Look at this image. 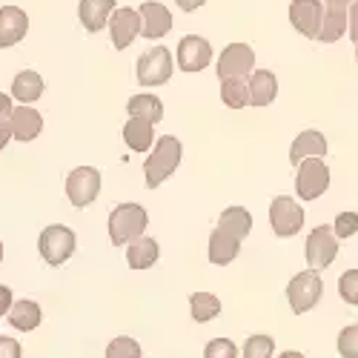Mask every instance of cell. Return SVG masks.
Listing matches in <instances>:
<instances>
[{
	"label": "cell",
	"instance_id": "7402d4cb",
	"mask_svg": "<svg viewBox=\"0 0 358 358\" xmlns=\"http://www.w3.org/2000/svg\"><path fill=\"white\" fill-rule=\"evenodd\" d=\"M158 258H161V247L155 238H149V235H141L138 241H132L127 247V264L132 270H149L152 264H158Z\"/></svg>",
	"mask_w": 358,
	"mask_h": 358
},
{
	"label": "cell",
	"instance_id": "ee69618b",
	"mask_svg": "<svg viewBox=\"0 0 358 358\" xmlns=\"http://www.w3.org/2000/svg\"><path fill=\"white\" fill-rule=\"evenodd\" d=\"M0 261H3V241H0Z\"/></svg>",
	"mask_w": 358,
	"mask_h": 358
},
{
	"label": "cell",
	"instance_id": "5bb4252c",
	"mask_svg": "<svg viewBox=\"0 0 358 358\" xmlns=\"http://www.w3.org/2000/svg\"><path fill=\"white\" fill-rule=\"evenodd\" d=\"M141 20H143V29H141V35L146 41H161L169 35V29H172V12L158 3V0H146V3H141Z\"/></svg>",
	"mask_w": 358,
	"mask_h": 358
},
{
	"label": "cell",
	"instance_id": "9c48e42d",
	"mask_svg": "<svg viewBox=\"0 0 358 358\" xmlns=\"http://www.w3.org/2000/svg\"><path fill=\"white\" fill-rule=\"evenodd\" d=\"M270 224L278 238H292L304 227V210L289 195H278L270 203Z\"/></svg>",
	"mask_w": 358,
	"mask_h": 358
},
{
	"label": "cell",
	"instance_id": "4316f807",
	"mask_svg": "<svg viewBox=\"0 0 358 358\" xmlns=\"http://www.w3.org/2000/svg\"><path fill=\"white\" fill-rule=\"evenodd\" d=\"M189 313L198 324H206V321H213L221 315V301H218V295L213 292H192L189 295Z\"/></svg>",
	"mask_w": 358,
	"mask_h": 358
},
{
	"label": "cell",
	"instance_id": "ab89813d",
	"mask_svg": "<svg viewBox=\"0 0 358 358\" xmlns=\"http://www.w3.org/2000/svg\"><path fill=\"white\" fill-rule=\"evenodd\" d=\"M15 106H12V95H3L0 92V117H12Z\"/></svg>",
	"mask_w": 358,
	"mask_h": 358
},
{
	"label": "cell",
	"instance_id": "e0dca14e",
	"mask_svg": "<svg viewBox=\"0 0 358 358\" xmlns=\"http://www.w3.org/2000/svg\"><path fill=\"white\" fill-rule=\"evenodd\" d=\"M115 12V0H80L78 3V17L86 32H101L109 23Z\"/></svg>",
	"mask_w": 358,
	"mask_h": 358
},
{
	"label": "cell",
	"instance_id": "1f68e13d",
	"mask_svg": "<svg viewBox=\"0 0 358 358\" xmlns=\"http://www.w3.org/2000/svg\"><path fill=\"white\" fill-rule=\"evenodd\" d=\"M338 355L341 358H358V324L344 327L338 333Z\"/></svg>",
	"mask_w": 358,
	"mask_h": 358
},
{
	"label": "cell",
	"instance_id": "b9f144b4",
	"mask_svg": "<svg viewBox=\"0 0 358 358\" xmlns=\"http://www.w3.org/2000/svg\"><path fill=\"white\" fill-rule=\"evenodd\" d=\"M352 0H324V6H341V9H350Z\"/></svg>",
	"mask_w": 358,
	"mask_h": 358
},
{
	"label": "cell",
	"instance_id": "d6986e66",
	"mask_svg": "<svg viewBox=\"0 0 358 358\" xmlns=\"http://www.w3.org/2000/svg\"><path fill=\"white\" fill-rule=\"evenodd\" d=\"M327 155V138L318 129H304L289 146V161L301 164L307 158H324Z\"/></svg>",
	"mask_w": 358,
	"mask_h": 358
},
{
	"label": "cell",
	"instance_id": "603a6c76",
	"mask_svg": "<svg viewBox=\"0 0 358 358\" xmlns=\"http://www.w3.org/2000/svg\"><path fill=\"white\" fill-rule=\"evenodd\" d=\"M43 89H46V86H43V78H41L38 72H32V69L17 72V75H15V80H12V95H15L23 106L41 101Z\"/></svg>",
	"mask_w": 358,
	"mask_h": 358
},
{
	"label": "cell",
	"instance_id": "7c38bea8",
	"mask_svg": "<svg viewBox=\"0 0 358 358\" xmlns=\"http://www.w3.org/2000/svg\"><path fill=\"white\" fill-rule=\"evenodd\" d=\"M289 20L304 38L318 41L324 23V3L321 0H289Z\"/></svg>",
	"mask_w": 358,
	"mask_h": 358
},
{
	"label": "cell",
	"instance_id": "44dd1931",
	"mask_svg": "<svg viewBox=\"0 0 358 358\" xmlns=\"http://www.w3.org/2000/svg\"><path fill=\"white\" fill-rule=\"evenodd\" d=\"M278 95V78L270 69H258L250 75V106H270Z\"/></svg>",
	"mask_w": 358,
	"mask_h": 358
},
{
	"label": "cell",
	"instance_id": "cb8c5ba5",
	"mask_svg": "<svg viewBox=\"0 0 358 358\" xmlns=\"http://www.w3.org/2000/svg\"><path fill=\"white\" fill-rule=\"evenodd\" d=\"M347 9L341 6H324V23H321V32H318V41L321 43H336L347 35Z\"/></svg>",
	"mask_w": 358,
	"mask_h": 358
},
{
	"label": "cell",
	"instance_id": "5b68a950",
	"mask_svg": "<svg viewBox=\"0 0 358 358\" xmlns=\"http://www.w3.org/2000/svg\"><path fill=\"white\" fill-rule=\"evenodd\" d=\"M138 83L146 86V89H155V86H164L169 83L172 78V52L166 46H155L138 57Z\"/></svg>",
	"mask_w": 358,
	"mask_h": 358
},
{
	"label": "cell",
	"instance_id": "6da1fadb",
	"mask_svg": "<svg viewBox=\"0 0 358 358\" xmlns=\"http://www.w3.org/2000/svg\"><path fill=\"white\" fill-rule=\"evenodd\" d=\"M184 155V146L175 135H164L155 141L152 146V155L143 161V175H146V187H161L169 175H175L178 164H181Z\"/></svg>",
	"mask_w": 358,
	"mask_h": 358
},
{
	"label": "cell",
	"instance_id": "e575fe53",
	"mask_svg": "<svg viewBox=\"0 0 358 358\" xmlns=\"http://www.w3.org/2000/svg\"><path fill=\"white\" fill-rule=\"evenodd\" d=\"M333 232H336V238H352L358 232V213H352V210L341 213L333 224Z\"/></svg>",
	"mask_w": 358,
	"mask_h": 358
},
{
	"label": "cell",
	"instance_id": "f1b7e54d",
	"mask_svg": "<svg viewBox=\"0 0 358 358\" xmlns=\"http://www.w3.org/2000/svg\"><path fill=\"white\" fill-rule=\"evenodd\" d=\"M218 227L229 229L232 235H238L244 241V238L252 232V215H250V210H244V206H229V210L221 213Z\"/></svg>",
	"mask_w": 358,
	"mask_h": 358
},
{
	"label": "cell",
	"instance_id": "9a60e30c",
	"mask_svg": "<svg viewBox=\"0 0 358 358\" xmlns=\"http://www.w3.org/2000/svg\"><path fill=\"white\" fill-rule=\"evenodd\" d=\"M29 32V15L17 6H0V49L20 43Z\"/></svg>",
	"mask_w": 358,
	"mask_h": 358
},
{
	"label": "cell",
	"instance_id": "484cf974",
	"mask_svg": "<svg viewBox=\"0 0 358 358\" xmlns=\"http://www.w3.org/2000/svg\"><path fill=\"white\" fill-rule=\"evenodd\" d=\"M221 101L229 109L250 106V78H224L221 80Z\"/></svg>",
	"mask_w": 358,
	"mask_h": 358
},
{
	"label": "cell",
	"instance_id": "4dcf8cb0",
	"mask_svg": "<svg viewBox=\"0 0 358 358\" xmlns=\"http://www.w3.org/2000/svg\"><path fill=\"white\" fill-rule=\"evenodd\" d=\"M275 341L270 336H250L244 341V358H273Z\"/></svg>",
	"mask_w": 358,
	"mask_h": 358
},
{
	"label": "cell",
	"instance_id": "30bf717a",
	"mask_svg": "<svg viewBox=\"0 0 358 358\" xmlns=\"http://www.w3.org/2000/svg\"><path fill=\"white\" fill-rule=\"evenodd\" d=\"M218 80L224 78H250L255 72V52L250 43H229L218 57Z\"/></svg>",
	"mask_w": 358,
	"mask_h": 358
},
{
	"label": "cell",
	"instance_id": "4fadbf2b",
	"mask_svg": "<svg viewBox=\"0 0 358 358\" xmlns=\"http://www.w3.org/2000/svg\"><path fill=\"white\" fill-rule=\"evenodd\" d=\"M143 20L138 9H115L109 17V35H112V46L115 49H129L135 43V38L141 35Z\"/></svg>",
	"mask_w": 358,
	"mask_h": 358
},
{
	"label": "cell",
	"instance_id": "d590c367",
	"mask_svg": "<svg viewBox=\"0 0 358 358\" xmlns=\"http://www.w3.org/2000/svg\"><path fill=\"white\" fill-rule=\"evenodd\" d=\"M0 358H23V350L15 338L0 336Z\"/></svg>",
	"mask_w": 358,
	"mask_h": 358
},
{
	"label": "cell",
	"instance_id": "8d00e7d4",
	"mask_svg": "<svg viewBox=\"0 0 358 358\" xmlns=\"http://www.w3.org/2000/svg\"><path fill=\"white\" fill-rule=\"evenodd\" d=\"M347 23H350L347 35L352 38V43H358V0H352L350 9H347Z\"/></svg>",
	"mask_w": 358,
	"mask_h": 358
},
{
	"label": "cell",
	"instance_id": "74e56055",
	"mask_svg": "<svg viewBox=\"0 0 358 358\" xmlns=\"http://www.w3.org/2000/svg\"><path fill=\"white\" fill-rule=\"evenodd\" d=\"M12 304H15V298H12V289H9V287H3V284H0V318H3V315H9Z\"/></svg>",
	"mask_w": 358,
	"mask_h": 358
},
{
	"label": "cell",
	"instance_id": "ac0fdd59",
	"mask_svg": "<svg viewBox=\"0 0 358 358\" xmlns=\"http://www.w3.org/2000/svg\"><path fill=\"white\" fill-rule=\"evenodd\" d=\"M9 121H12V138L20 141V143L35 141L41 135V129H43V117L32 106H17Z\"/></svg>",
	"mask_w": 358,
	"mask_h": 358
},
{
	"label": "cell",
	"instance_id": "52a82bcc",
	"mask_svg": "<svg viewBox=\"0 0 358 358\" xmlns=\"http://www.w3.org/2000/svg\"><path fill=\"white\" fill-rule=\"evenodd\" d=\"M338 255V238L333 232V227H315L310 235H307V244H304V258L310 264V270H327Z\"/></svg>",
	"mask_w": 358,
	"mask_h": 358
},
{
	"label": "cell",
	"instance_id": "7a4b0ae2",
	"mask_svg": "<svg viewBox=\"0 0 358 358\" xmlns=\"http://www.w3.org/2000/svg\"><path fill=\"white\" fill-rule=\"evenodd\" d=\"M149 215L141 203H117L109 215V241L115 247H129L146 232Z\"/></svg>",
	"mask_w": 358,
	"mask_h": 358
},
{
	"label": "cell",
	"instance_id": "2e32d148",
	"mask_svg": "<svg viewBox=\"0 0 358 358\" xmlns=\"http://www.w3.org/2000/svg\"><path fill=\"white\" fill-rule=\"evenodd\" d=\"M238 252H241V238L224 227H215V232L210 235V261L215 266H227L238 258Z\"/></svg>",
	"mask_w": 358,
	"mask_h": 358
},
{
	"label": "cell",
	"instance_id": "277c9868",
	"mask_svg": "<svg viewBox=\"0 0 358 358\" xmlns=\"http://www.w3.org/2000/svg\"><path fill=\"white\" fill-rule=\"evenodd\" d=\"M321 292H324V281L318 275V270H304L298 273L289 287H287V301H289V310L295 315H304L310 313L318 301H321Z\"/></svg>",
	"mask_w": 358,
	"mask_h": 358
},
{
	"label": "cell",
	"instance_id": "60d3db41",
	"mask_svg": "<svg viewBox=\"0 0 358 358\" xmlns=\"http://www.w3.org/2000/svg\"><path fill=\"white\" fill-rule=\"evenodd\" d=\"M175 3H178L181 12H195V9H201L206 3V0H175Z\"/></svg>",
	"mask_w": 358,
	"mask_h": 358
},
{
	"label": "cell",
	"instance_id": "83f0119b",
	"mask_svg": "<svg viewBox=\"0 0 358 358\" xmlns=\"http://www.w3.org/2000/svg\"><path fill=\"white\" fill-rule=\"evenodd\" d=\"M127 112L132 117H146V121H152V124L164 121V103H161L158 95H135V98H129Z\"/></svg>",
	"mask_w": 358,
	"mask_h": 358
},
{
	"label": "cell",
	"instance_id": "d4e9b609",
	"mask_svg": "<svg viewBox=\"0 0 358 358\" xmlns=\"http://www.w3.org/2000/svg\"><path fill=\"white\" fill-rule=\"evenodd\" d=\"M41 307L35 301H15L12 310H9V324L20 333H32L35 327H41Z\"/></svg>",
	"mask_w": 358,
	"mask_h": 358
},
{
	"label": "cell",
	"instance_id": "ffe728a7",
	"mask_svg": "<svg viewBox=\"0 0 358 358\" xmlns=\"http://www.w3.org/2000/svg\"><path fill=\"white\" fill-rule=\"evenodd\" d=\"M155 138V124L146 121V117H129L124 124V143L132 149V152H149L152 149Z\"/></svg>",
	"mask_w": 358,
	"mask_h": 358
},
{
	"label": "cell",
	"instance_id": "ba28073f",
	"mask_svg": "<svg viewBox=\"0 0 358 358\" xmlns=\"http://www.w3.org/2000/svg\"><path fill=\"white\" fill-rule=\"evenodd\" d=\"M101 195V172L95 166H78L66 178V198L78 210H86Z\"/></svg>",
	"mask_w": 358,
	"mask_h": 358
},
{
	"label": "cell",
	"instance_id": "3957f363",
	"mask_svg": "<svg viewBox=\"0 0 358 358\" xmlns=\"http://www.w3.org/2000/svg\"><path fill=\"white\" fill-rule=\"evenodd\" d=\"M75 247H78L75 232H72L69 227H64V224L46 227V229L41 232V238H38V250H41V255H43V261H46L49 266L66 264V261L75 255Z\"/></svg>",
	"mask_w": 358,
	"mask_h": 358
},
{
	"label": "cell",
	"instance_id": "8992f818",
	"mask_svg": "<svg viewBox=\"0 0 358 358\" xmlns=\"http://www.w3.org/2000/svg\"><path fill=\"white\" fill-rule=\"evenodd\" d=\"M330 189V169L321 158H307L298 164V175H295V192L301 201H315Z\"/></svg>",
	"mask_w": 358,
	"mask_h": 358
},
{
	"label": "cell",
	"instance_id": "836d02e7",
	"mask_svg": "<svg viewBox=\"0 0 358 358\" xmlns=\"http://www.w3.org/2000/svg\"><path fill=\"white\" fill-rule=\"evenodd\" d=\"M203 358H238V347L229 338H213L203 350Z\"/></svg>",
	"mask_w": 358,
	"mask_h": 358
},
{
	"label": "cell",
	"instance_id": "f546056e",
	"mask_svg": "<svg viewBox=\"0 0 358 358\" xmlns=\"http://www.w3.org/2000/svg\"><path fill=\"white\" fill-rule=\"evenodd\" d=\"M106 358H141V344L129 336H117L109 341Z\"/></svg>",
	"mask_w": 358,
	"mask_h": 358
},
{
	"label": "cell",
	"instance_id": "d6a6232c",
	"mask_svg": "<svg viewBox=\"0 0 358 358\" xmlns=\"http://www.w3.org/2000/svg\"><path fill=\"white\" fill-rule=\"evenodd\" d=\"M338 295L344 298L347 304L358 307V270H347V273L338 278Z\"/></svg>",
	"mask_w": 358,
	"mask_h": 358
},
{
	"label": "cell",
	"instance_id": "8fae6325",
	"mask_svg": "<svg viewBox=\"0 0 358 358\" xmlns=\"http://www.w3.org/2000/svg\"><path fill=\"white\" fill-rule=\"evenodd\" d=\"M213 64V46L206 38L201 35H187L181 38V43H178V66H181V72H201Z\"/></svg>",
	"mask_w": 358,
	"mask_h": 358
},
{
	"label": "cell",
	"instance_id": "7bdbcfd3",
	"mask_svg": "<svg viewBox=\"0 0 358 358\" xmlns=\"http://www.w3.org/2000/svg\"><path fill=\"white\" fill-rule=\"evenodd\" d=\"M278 358H304L301 352H295V350H287V352H281Z\"/></svg>",
	"mask_w": 358,
	"mask_h": 358
},
{
	"label": "cell",
	"instance_id": "f6af8a7d",
	"mask_svg": "<svg viewBox=\"0 0 358 358\" xmlns=\"http://www.w3.org/2000/svg\"><path fill=\"white\" fill-rule=\"evenodd\" d=\"M355 61H358V43H355Z\"/></svg>",
	"mask_w": 358,
	"mask_h": 358
},
{
	"label": "cell",
	"instance_id": "f35d334b",
	"mask_svg": "<svg viewBox=\"0 0 358 358\" xmlns=\"http://www.w3.org/2000/svg\"><path fill=\"white\" fill-rule=\"evenodd\" d=\"M12 141V121L9 117H0V149Z\"/></svg>",
	"mask_w": 358,
	"mask_h": 358
}]
</instances>
